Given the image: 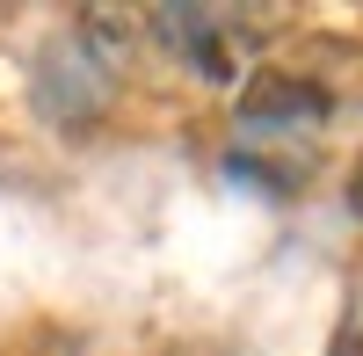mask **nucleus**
<instances>
[{"label":"nucleus","instance_id":"nucleus-1","mask_svg":"<svg viewBox=\"0 0 363 356\" xmlns=\"http://www.w3.org/2000/svg\"><path fill=\"white\" fill-rule=\"evenodd\" d=\"M145 29L167 37V51L196 80H218L225 87V80H247L255 73V51H262L269 15H247V8H153Z\"/></svg>","mask_w":363,"mask_h":356},{"label":"nucleus","instance_id":"nucleus-3","mask_svg":"<svg viewBox=\"0 0 363 356\" xmlns=\"http://www.w3.org/2000/svg\"><path fill=\"white\" fill-rule=\"evenodd\" d=\"M335 109L327 102V87L306 80V73H284V66H255L240 80V124L255 131H291V124H320V116Z\"/></svg>","mask_w":363,"mask_h":356},{"label":"nucleus","instance_id":"nucleus-2","mask_svg":"<svg viewBox=\"0 0 363 356\" xmlns=\"http://www.w3.org/2000/svg\"><path fill=\"white\" fill-rule=\"evenodd\" d=\"M109 95H116V66H102L80 37L44 44V58H37V102H44V116H58V124H87V116L109 109Z\"/></svg>","mask_w":363,"mask_h":356},{"label":"nucleus","instance_id":"nucleus-5","mask_svg":"<svg viewBox=\"0 0 363 356\" xmlns=\"http://www.w3.org/2000/svg\"><path fill=\"white\" fill-rule=\"evenodd\" d=\"M342 342H349V349H342V356H363V349H356V342H363V335H342Z\"/></svg>","mask_w":363,"mask_h":356},{"label":"nucleus","instance_id":"nucleus-4","mask_svg":"<svg viewBox=\"0 0 363 356\" xmlns=\"http://www.w3.org/2000/svg\"><path fill=\"white\" fill-rule=\"evenodd\" d=\"M349 211L363 218V153H356V167H349Z\"/></svg>","mask_w":363,"mask_h":356}]
</instances>
